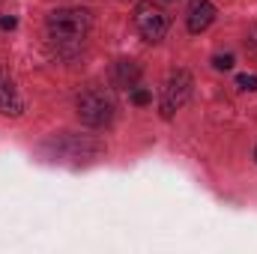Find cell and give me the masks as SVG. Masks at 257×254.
I'll list each match as a JSON object with an SVG mask.
<instances>
[{"label":"cell","instance_id":"6da1fadb","mask_svg":"<svg viewBox=\"0 0 257 254\" xmlns=\"http://www.w3.org/2000/svg\"><path fill=\"white\" fill-rule=\"evenodd\" d=\"M45 30H48V42L63 51L72 54L84 45L87 33H90V15L84 9H75V6H66V9H54L45 21Z\"/></svg>","mask_w":257,"mask_h":254},{"label":"cell","instance_id":"7a4b0ae2","mask_svg":"<svg viewBox=\"0 0 257 254\" xmlns=\"http://www.w3.org/2000/svg\"><path fill=\"white\" fill-rule=\"evenodd\" d=\"M78 117L87 126H105L114 117V96L105 87H90L78 96Z\"/></svg>","mask_w":257,"mask_h":254},{"label":"cell","instance_id":"3957f363","mask_svg":"<svg viewBox=\"0 0 257 254\" xmlns=\"http://www.w3.org/2000/svg\"><path fill=\"white\" fill-rule=\"evenodd\" d=\"M135 27H138V33H141L147 42H162L165 33H168V27H171V18H168V12H165L159 3L141 0V3L135 6Z\"/></svg>","mask_w":257,"mask_h":254},{"label":"cell","instance_id":"277c9868","mask_svg":"<svg viewBox=\"0 0 257 254\" xmlns=\"http://www.w3.org/2000/svg\"><path fill=\"white\" fill-rule=\"evenodd\" d=\"M189 96H192V75L189 72H174L171 78H168V84H165V90H162V117L165 120H171L186 102H189Z\"/></svg>","mask_w":257,"mask_h":254},{"label":"cell","instance_id":"5b68a950","mask_svg":"<svg viewBox=\"0 0 257 254\" xmlns=\"http://www.w3.org/2000/svg\"><path fill=\"white\" fill-rule=\"evenodd\" d=\"M21 111H24V99L18 96V87H15V81H12V75L0 69V114L18 117Z\"/></svg>","mask_w":257,"mask_h":254},{"label":"cell","instance_id":"8992f818","mask_svg":"<svg viewBox=\"0 0 257 254\" xmlns=\"http://www.w3.org/2000/svg\"><path fill=\"white\" fill-rule=\"evenodd\" d=\"M212 21H215V6H212L209 0H192V3H189L186 24H189L192 33H203Z\"/></svg>","mask_w":257,"mask_h":254},{"label":"cell","instance_id":"52a82bcc","mask_svg":"<svg viewBox=\"0 0 257 254\" xmlns=\"http://www.w3.org/2000/svg\"><path fill=\"white\" fill-rule=\"evenodd\" d=\"M138 75H141V69L132 63V60H123V63H117V84H120V87H135Z\"/></svg>","mask_w":257,"mask_h":254},{"label":"cell","instance_id":"ba28073f","mask_svg":"<svg viewBox=\"0 0 257 254\" xmlns=\"http://www.w3.org/2000/svg\"><path fill=\"white\" fill-rule=\"evenodd\" d=\"M132 102L144 108V105H150V102H153V93H150V90H144V87H135V90H132Z\"/></svg>","mask_w":257,"mask_h":254},{"label":"cell","instance_id":"9c48e42d","mask_svg":"<svg viewBox=\"0 0 257 254\" xmlns=\"http://www.w3.org/2000/svg\"><path fill=\"white\" fill-rule=\"evenodd\" d=\"M236 87L239 90H257V75H239L236 78Z\"/></svg>","mask_w":257,"mask_h":254},{"label":"cell","instance_id":"30bf717a","mask_svg":"<svg viewBox=\"0 0 257 254\" xmlns=\"http://www.w3.org/2000/svg\"><path fill=\"white\" fill-rule=\"evenodd\" d=\"M212 66L215 69H230L233 66V54H215L212 57Z\"/></svg>","mask_w":257,"mask_h":254},{"label":"cell","instance_id":"8fae6325","mask_svg":"<svg viewBox=\"0 0 257 254\" xmlns=\"http://www.w3.org/2000/svg\"><path fill=\"white\" fill-rule=\"evenodd\" d=\"M15 24H18V21H15L12 15H9V18H0V27H3V30H12Z\"/></svg>","mask_w":257,"mask_h":254},{"label":"cell","instance_id":"7c38bea8","mask_svg":"<svg viewBox=\"0 0 257 254\" xmlns=\"http://www.w3.org/2000/svg\"><path fill=\"white\" fill-rule=\"evenodd\" d=\"M254 159H257V153H254Z\"/></svg>","mask_w":257,"mask_h":254},{"label":"cell","instance_id":"4fadbf2b","mask_svg":"<svg viewBox=\"0 0 257 254\" xmlns=\"http://www.w3.org/2000/svg\"><path fill=\"white\" fill-rule=\"evenodd\" d=\"M168 3H171V0H168Z\"/></svg>","mask_w":257,"mask_h":254}]
</instances>
